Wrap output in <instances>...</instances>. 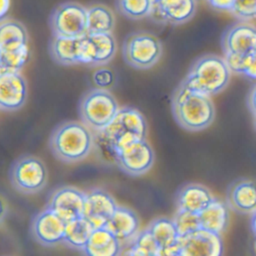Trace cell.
Wrapping results in <instances>:
<instances>
[{"label": "cell", "mask_w": 256, "mask_h": 256, "mask_svg": "<svg viewBox=\"0 0 256 256\" xmlns=\"http://www.w3.org/2000/svg\"><path fill=\"white\" fill-rule=\"evenodd\" d=\"M171 104L176 122L188 131H202L215 118V107L210 96L191 91L181 83L173 93Z\"/></svg>", "instance_id": "cell-1"}, {"label": "cell", "mask_w": 256, "mask_h": 256, "mask_svg": "<svg viewBox=\"0 0 256 256\" xmlns=\"http://www.w3.org/2000/svg\"><path fill=\"white\" fill-rule=\"evenodd\" d=\"M94 137L84 123L66 121L53 130L49 147L53 155L65 163H75L85 159L92 150Z\"/></svg>", "instance_id": "cell-2"}, {"label": "cell", "mask_w": 256, "mask_h": 256, "mask_svg": "<svg viewBox=\"0 0 256 256\" xmlns=\"http://www.w3.org/2000/svg\"><path fill=\"white\" fill-rule=\"evenodd\" d=\"M147 131V122L142 113L134 108L124 107L99 131V136L104 147L114 158L115 154L128 144L146 139Z\"/></svg>", "instance_id": "cell-3"}, {"label": "cell", "mask_w": 256, "mask_h": 256, "mask_svg": "<svg viewBox=\"0 0 256 256\" xmlns=\"http://www.w3.org/2000/svg\"><path fill=\"white\" fill-rule=\"evenodd\" d=\"M230 76L231 71L224 58L207 54L192 64L181 84L191 91L213 96L226 88Z\"/></svg>", "instance_id": "cell-4"}, {"label": "cell", "mask_w": 256, "mask_h": 256, "mask_svg": "<svg viewBox=\"0 0 256 256\" xmlns=\"http://www.w3.org/2000/svg\"><path fill=\"white\" fill-rule=\"evenodd\" d=\"M119 107L114 96L106 89L92 88L81 98L79 114L83 123L100 131L114 118Z\"/></svg>", "instance_id": "cell-5"}, {"label": "cell", "mask_w": 256, "mask_h": 256, "mask_svg": "<svg viewBox=\"0 0 256 256\" xmlns=\"http://www.w3.org/2000/svg\"><path fill=\"white\" fill-rule=\"evenodd\" d=\"M125 62L140 70L153 67L162 55V44L153 34L148 32H135L128 35L122 48Z\"/></svg>", "instance_id": "cell-6"}, {"label": "cell", "mask_w": 256, "mask_h": 256, "mask_svg": "<svg viewBox=\"0 0 256 256\" xmlns=\"http://www.w3.org/2000/svg\"><path fill=\"white\" fill-rule=\"evenodd\" d=\"M11 185L22 194H36L47 184L48 172L37 157L26 155L18 158L9 170Z\"/></svg>", "instance_id": "cell-7"}, {"label": "cell", "mask_w": 256, "mask_h": 256, "mask_svg": "<svg viewBox=\"0 0 256 256\" xmlns=\"http://www.w3.org/2000/svg\"><path fill=\"white\" fill-rule=\"evenodd\" d=\"M50 26L56 36H83L87 34V9L75 2L61 3L51 15Z\"/></svg>", "instance_id": "cell-8"}, {"label": "cell", "mask_w": 256, "mask_h": 256, "mask_svg": "<svg viewBox=\"0 0 256 256\" xmlns=\"http://www.w3.org/2000/svg\"><path fill=\"white\" fill-rule=\"evenodd\" d=\"M154 152L146 139L134 141L114 156L118 167L127 175L137 177L147 173L154 164Z\"/></svg>", "instance_id": "cell-9"}, {"label": "cell", "mask_w": 256, "mask_h": 256, "mask_svg": "<svg viewBox=\"0 0 256 256\" xmlns=\"http://www.w3.org/2000/svg\"><path fill=\"white\" fill-rule=\"evenodd\" d=\"M179 256H220L223 242L220 234L199 228L178 238Z\"/></svg>", "instance_id": "cell-10"}, {"label": "cell", "mask_w": 256, "mask_h": 256, "mask_svg": "<svg viewBox=\"0 0 256 256\" xmlns=\"http://www.w3.org/2000/svg\"><path fill=\"white\" fill-rule=\"evenodd\" d=\"M65 226L64 220L46 208L34 216L31 222V233L38 243L52 247L64 241Z\"/></svg>", "instance_id": "cell-11"}, {"label": "cell", "mask_w": 256, "mask_h": 256, "mask_svg": "<svg viewBox=\"0 0 256 256\" xmlns=\"http://www.w3.org/2000/svg\"><path fill=\"white\" fill-rule=\"evenodd\" d=\"M85 193L72 186L56 189L48 200L47 208L65 222L82 217Z\"/></svg>", "instance_id": "cell-12"}, {"label": "cell", "mask_w": 256, "mask_h": 256, "mask_svg": "<svg viewBox=\"0 0 256 256\" xmlns=\"http://www.w3.org/2000/svg\"><path fill=\"white\" fill-rule=\"evenodd\" d=\"M116 201L102 189H92L85 193L82 217L93 227H104L117 208Z\"/></svg>", "instance_id": "cell-13"}, {"label": "cell", "mask_w": 256, "mask_h": 256, "mask_svg": "<svg viewBox=\"0 0 256 256\" xmlns=\"http://www.w3.org/2000/svg\"><path fill=\"white\" fill-rule=\"evenodd\" d=\"M116 41L111 33H87L83 39L82 64L100 66L112 60Z\"/></svg>", "instance_id": "cell-14"}, {"label": "cell", "mask_w": 256, "mask_h": 256, "mask_svg": "<svg viewBox=\"0 0 256 256\" xmlns=\"http://www.w3.org/2000/svg\"><path fill=\"white\" fill-rule=\"evenodd\" d=\"M27 83L20 72H0V109L16 111L27 99Z\"/></svg>", "instance_id": "cell-15"}, {"label": "cell", "mask_w": 256, "mask_h": 256, "mask_svg": "<svg viewBox=\"0 0 256 256\" xmlns=\"http://www.w3.org/2000/svg\"><path fill=\"white\" fill-rule=\"evenodd\" d=\"M224 54L247 55L256 50V27L248 23H237L229 27L222 39Z\"/></svg>", "instance_id": "cell-16"}, {"label": "cell", "mask_w": 256, "mask_h": 256, "mask_svg": "<svg viewBox=\"0 0 256 256\" xmlns=\"http://www.w3.org/2000/svg\"><path fill=\"white\" fill-rule=\"evenodd\" d=\"M196 0H153L150 15L170 24H183L195 14Z\"/></svg>", "instance_id": "cell-17"}, {"label": "cell", "mask_w": 256, "mask_h": 256, "mask_svg": "<svg viewBox=\"0 0 256 256\" xmlns=\"http://www.w3.org/2000/svg\"><path fill=\"white\" fill-rule=\"evenodd\" d=\"M83 36L67 37L53 35L49 43V52L52 59L61 65L82 64Z\"/></svg>", "instance_id": "cell-18"}, {"label": "cell", "mask_w": 256, "mask_h": 256, "mask_svg": "<svg viewBox=\"0 0 256 256\" xmlns=\"http://www.w3.org/2000/svg\"><path fill=\"white\" fill-rule=\"evenodd\" d=\"M228 206L235 212L250 214L256 211V182L239 179L233 182L226 194Z\"/></svg>", "instance_id": "cell-19"}, {"label": "cell", "mask_w": 256, "mask_h": 256, "mask_svg": "<svg viewBox=\"0 0 256 256\" xmlns=\"http://www.w3.org/2000/svg\"><path fill=\"white\" fill-rule=\"evenodd\" d=\"M139 226V218L133 210L117 206L113 215L104 227L108 229L121 243H124L132 240L136 236Z\"/></svg>", "instance_id": "cell-20"}, {"label": "cell", "mask_w": 256, "mask_h": 256, "mask_svg": "<svg viewBox=\"0 0 256 256\" xmlns=\"http://www.w3.org/2000/svg\"><path fill=\"white\" fill-rule=\"evenodd\" d=\"M215 198L205 186L197 183L184 185L177 193V209L199 214Z\"/></svg>", "instance_id": "cell-21"}, {"label": "cell", "mask_w": 256, "mask_h": 256, "mask_svg": "<svg viewBox=\"0 0 256 256\" xmlns=\"http://www.w3.org/2000/svg\"><path fill=\"white\" fill-rule=\"evenodd\" d=\"M122 243L105 227L95 228L83 252L89 256H116L121 253Z\"/></svg>", "instance_id": "cell-22"}, {"label": "cell", "mask_w": 256, "mask_h": 256, "mask_svg": "<svg viewBox=\"0 0 256 256\" xmlns=\"http://www.w3.org/2000/svg\"><path fill=\"white\" fill-rule=\"evenodd\" d=\"M198 217L200 228L221 235L228 226L229 211L223 202L214 199Z\"/></svg>", "instance_id": "cell-23"}, {"label": "cell", "mask_w": 256, "mask_h": 256, "mask_svg": "<svg viewBox=\"0 0 256 256\" xmlns=\"http://www.w3.org/2000/svg\"><path fill=\"white\" fill-rule=\"evenodd\" d=\"M28 45V34L25 27L15 20H0V49L12 52Z\"/></svg>", "instance_id": "cell-24"}, {"label": "cell", "mask_w": 256, "mask_h": 256, "mask_svg": "<svg viewBox=\"0 0 256 256\" xmlns=\"http://www.w3.org/2000/svg\"><path fill=\"white\" fill-rule=\"evenodd\" d=\"M94 227L83 217L66 222L64 243L71 248L83 250L88 242Z\"/></svg>", "instance_id": "cell-25"}, {"label": "cell", "mask_w": 256, "mask_h": 256, "mask_svg": "<svg viewBox=\"0 0 256 256\" xmlns=\"http://www.w3.org/2000/svg\"><path fill=\"white\" fill-rule=\"evenodd\" d=\"M115 25L112 11L104 5H94L87 9V33H111Z\"/></svg>", "instance_id": "cell-26"}, {"label": "cell", "mask_w": 256, "mask_h": 256, "mask_svg": "<svg viewBox=\"0 0 256 256\" xmlns=\"http://www.w3.org/2000/svg\"><path fill=\"white\" fill-rule=\"evenodd\" d=\"M147 229L151 232L156 243L158 244L159 251L161 249L173 246L178 242L179 236L173 219H168L165 217L157 218L149 224Z\"/></svg>", "instance_id": "cell-27"}, {"label": "cell", "mask_w": 256, "mask_h": 256, "mask_svg": "<svg viewBox=\"0 0 256 256\" xmlns=\"http://www.w3.org/2000/svg\"><path fill=\"white\" fill-rule=\"evenodd\" d=\"M159 252V246L154 237L148 229L138 232L133 238L127 255H140V256H156Z\"/></svg>", "instance_id": "cell-28"}, {"label": "cell", "mask_w": 256, "mask_h": 256, "mask_svg": "<svg viewBox=\"0 0 256 256\" xmlns=\"http://www.w3.org/2000/svg\"><path fill=\"white\" fill-rule=\"evenodd\" d=\"M153 0H118L120 12L130 19H141L151 14Z\"/></svg>", "instance_id": "cell-29"}, {"label": "cell", "mask_w": 256, "mask_h": 256, "mask_svg": "<svg viewBox=\"0 0 256 256\" xmlns=\"http://www.w3.org/2000/svg\"><path fill=\"white\" fill-rule=\"evenodd\" d=\"M29 59L28 45L12 52H2L0 72H20Z\"/></svg>", "instance_id": "cell-30"}, {"label": "cell", "mask_w": 256, "mask_h": 256, "mask_svg": "<svg viewBox=\"0 0 256 256\" xmlns=\"http://www.w3.org/2000/svg\"><path fill=\"white\" fill-rule=\"evenodd\" d=\"M173 222L179 237L185 236L200 228L198 214L186 210L177 209V212L173 218Z\"/></svg>", "instance_id": "cell-31"}, {"label": "cell", "mask_w": 256, "mask_h": 256, "mask_svg": "<svg viewBox=\"0 0 256 256\" xmlns=\"http://www.w3.org/2000/svg\"><path fill=\"white\" fill-rule=\"evenodd\" d=\"M230 12L243 21L254 19L256 18V0H235Z\"/></svg>", "instance_id": "cell-32"}, {"label": "cell", "mask_w": 256, "mask_h": 256, "mask_svg": "<svg viewBox=\"0 0 256 256\" xmlns=\"http://www.w3.org/2000/svg\"><path fill=\"white\" fill-rule=\"evenodd\" d=\"M92 80L99 88L107 89L114 82V75L111 70L107 68H99L92 74Z\"/></svg>", "instance_id": "cell-33"}, {"label": "cell", "mask_w": 256, "mask_h": 256, "mask_svg": "<svg viewBox=\"0 0 256 256\" xmlns=\"http://www.w3.org/2000/svg\"><path fill=\"white\" fill-rule=\"evenodd\" d=\"M243 75L252 79H256V50L245 55Z\"/></svg>", "instance_id": "cell-34"}, {"label": "cell", "mask_w": 256, "mask_h": 256, "mask_svg": "<svg viewBox=\"0 0 256 256\" xmlns=\"http://www.w3.org/2000/svg\"><path fill=\"white\" fill-rule=\"evenodd\" d=\"M235 0H208L210 5L219 10H228L230 11Z\"/></svg>", "instance_id": "cell-35"}, {"label": "cell", "mask_w": 256, "mask_h": 256, "mask_svg": "<svg viewBox=\"0 0 256 256\" xmlns=\"http://www.w3.org/2000/svg\"><path fill=\"white\" fill-rule=\"evenodd\" d=\"M248 107L253 115H256V84L251 88L248 95Z\"/></svg>", "instance_id": "cell-36"}, {"label": "cell", "mask_w": 256, "mask_h": 256, "mask_svg": "<svg viewBox=\"0 0 256 256\" xmlns=\"http://www.w3.org/2000/svg\"><path fill=\"white\" fill-rule=\"evenodd\" d=\"M8 213V205L3 196L0 195V224L5 220Z\"/></svg>", "instance_id": "cell-37"}, {"label": "cell", "mask_w": 256, "mask_h": 256, "mask_svg": "<svg viewBox=\"0 0 256 256\" xmlns=\"http://www.w3.org/2000/svg\"><path fill=\"white\" fill-rule=\"evenodd\" d=\"M10 8V0H0V20H2Z\"/></svg>", "instance_id": "cell-38"}, {"label": "cell", "mask_w": 256, "mask_h": 256, "mask_svg": "<svg viewBox=\"0 0 256 256\" xmlns=\"http://www.w3.org/2000/svg\"><path fill=\"white\" fill-rule=\"evenodd\" d=\"M251 228H252L253 233L256 236V211L253 212V215L251 217Z\"/></svg>", "instance_id": "cell-39"}, {"label": "cell", "mask_w": 256, "mask_h": 256, "mask_svg": "<svg viewBox=\"0 0 256 256\" xmlns=\"http://www.w3.org/2000/svg\"><path fill=\"white\" fill-rule=\"evenodd\" d=\"M1 64H2V51L0 49V68H1Z\"/></svg>", "instance_id": "cell-40"}, {"label": "cell", "mask_w": 256, "mask_h": 256, "mask_svg": "<svg viewBox=\"0 0 256 256\" xmlns=\"http://www.w3.org/2000/svg\"><path fill=\"white\" fill-rule=\"evenodd\" d=\"M254 125H255V128H256V115H254Z\"/></svg>", "instance_id": "cell-41"}, {"label": "cell", "mask_w": 256, "mask_h": 256, "mask_svg": "<svg viewBox=\"0 0 256 256\" xmlns=\"http://www.w3.org/2000/svg\"><path fill=\"white\" fill-rule=\"evenodd\" d=\"M255 248H256V242H255Z\"/></svg>", "instance_id": "cell-42"}]
</instances>
